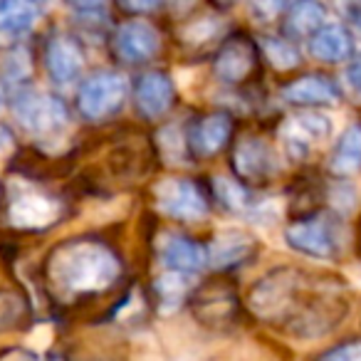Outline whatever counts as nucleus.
<instances>
[{
  "label": "nucleus",
  "mask_w": 361,
  "mask_h": 361,
  "mask_svg": "<svg viewBox=\"0 0 361 361\" xmlns=\"http://www.w3.org/2000/svg\"><path fill=\"white\" fill-rule=\"evenodd\" d=\"M310 52L322 62H344L354 55V40H351L349 30L341 25H324L319 32L310 37Z\"/></svg>",
  "instance_id": "14"
},
{
  "label": "nucleus",
  "mask_w": 361,
  "mask_h": 361,
  "mask_svg": "<svg viewBox=\"0 0 361 361\" xmlns=\"http://www.w3.org/2000/svg\"><path fill=\"white\" fill-rule=\"evenodd\" d=\"M255 243L245 233H223L213 240L211 250H208V262L213 267H231L243 262L252 252Z\"/></svg>",
  "instance_id": "17"
},
{
  "label": "nucleus",
  "mask_w": 361,
  "mask_h": 361,
  "mask_svg": "<svg viewBox=\"0 0 361 361\" xmlns=\"http://www.w3.org/2000/svg\"><path fill=\"white\" fill-rule=\"evenodd\" d=\"M40 18V8L23 0H8L0 3V30L6 32H25Z\"/></svg>",
  "instance_id": "21"
},
{
  "label": "nucleus",
  "mask_w": 361,
  "mask_h": 361,
  "mask_svg": "<svg viewBox=\"0 0 361 361\" xmlns=\"http://www.w3.org/2000/svg\"><path fill=\"white\" fill-rule=\"evenodd\" d=\"M188 287H191V280H188V275H183V272L161 275L159 280H156V292H159V297H161V310L173 312L176 307L183 302Z\"/></svg>",
  "instance_id": "22"
},
{
  "label": "nucleus",
  "mask_w": 361,
  "mask_h": 361,
  "mask_svg": "<svg viewBox=\"0 0 361 361\" xmlns=\"http://www.w3.org/2000/svg\"><path fill=\"white\" fill-rule=\"evenodd\" d=\"M20 314H23L20 300H18L16 295H11V292H3V295H0V329L13 326L20 319Z\"/></svg>",
  "instance_id": "25"
},
{
  "label": "nucleus",
  "mask_w": 361,
  "mask_h": 361,
  "mask_svg": "<svg viewBox=\"0 0 361 361\" xmlns=\"http://www.w3.org/2000/svg\"><path fill=\"white\" fill-rule=\"evenodd\" d=\"M319 361H361V341H346L341 346H334Z\"/></svg>",
  "instance_id": "26"
},
{
  "label": "nucleus",
  "mask_w": 361,
  "mask_h": 361,
  "mask_svg": "<svg viewBox=\"0 0 361 361\" xmlns=\"http://www.w3.org/2000/svg\"><path fill=\"white\" fill-rule=\"evenodd\" d=\"M213 191H216L218 201L231 211H245L250 206V193L238 183V180L228 178V176H216L213 180Z\"/></svg>",
  "instance_id": "24"
},
{
  "label": "nucleus",
  "mask_w": 361,
  "mask_h": 361,
  "mask_svg": "<svg viewBox=\"0 0 361 361\" xmlns=\"http://www.w3.org/2000/svg\"><path fill=\"white\" fill-rule=\"evenodd\" d=\"M346 85L351 87L356 97H361V57L346 67Z\"/></svg>",
  "instance_id": "27"
},
{
  "label": "nucleus",
  "mask_w": 361,
  "mask_h": 361,
  "mask_svg": "<svg viewBox=\"0 0 361 361\" xmlns=\"http://www.w3.org/2000/svg\"><path fill=\"white\" fill-rule=\"evenodd\" d=\"M154 196L159 211L178 221H198L208 213L201 188L186 178H164L154 188Z\"/></svg>",
  "instance_id": "5"
},
{
  "label": "nucleus",
  "mask_w": 361,
  "mask_h": 361,
  "mask_svg": "<svg viewBox=\"0 0 361 361\" xmlns=\"http://www.w3.org/2000/svg\"><path fill=\"white\" fill-rule=\"evenodd\" d=\"M297 290L295 270H275L265 275L250 292V310L260 317H280L290 307Z\"/></svg>",
  "instance_id": "6"
},
{
  "label": "nucleus",
  "mask_w": 361,
  "mask_h": 361,
  "mask_svg": "<svg viewBox=\"0 0 361 361\" xmlns=\"http://www.w3.org/2000/svg\"><path fill=\"white\" fill-rule=\"evenodd\" d=\"M282 97L292 104H305V106H324L336 104L339 102V87L322 75H307L295 80L282 90Z\"/></svg>",
  "instance_id": "13"
},
{
  "label": "nucleus",
  "mask_w": 361,
  "mask_h": 361,
  "mask_svg": "<svg viewBox=\"0 0 361 361\" xmlns=\"http://www.w3.org/2000/svg\"><path fill=\"white\" fill-rule=\"evenodd\" d=\"M159 255L166 267L173 272H198L208 265V250L198 243L176 233H164L159 238Z\"/></svg>",
  "instance_id": "10"
},
{
  "label": "nucleus",
  "mask_w": 361,
  "mask_h": 361,
  "mask_svg": "<svg viewBox=\"0 0 361 361\" xmlns=\"http://www.w3.org/2000/svg\"><path fill=\"white\" fill-rule=\"evenodd\" d=\"M285 240L292 250L317 260H331L344 247V228L334 218L317 216L310 221H300L285 231Z\"/></svg>",
  "instance_id": "2"
},
{
  "label": "nucleus",
  "mask_w": 361,
  "mask_h": 361,
  "mask_svg": "<svg viewBox=\"0 0 361 361\" xmlns=\"http://www.w3.org/2000/svg\"><path fill=\"white\" fill-rule=\"evenodd\" d=\"M45 62H47V72L57 85H70L80 77L82 65H85V57L82 50L72 37L67 35H55L47 45L45 52Z\"/></svg>",
  "instance_id": "11"
},
{
  "label": "nucleus",
  "mask_w": 361,
  "mask_h": 361,
  "mask_svg": "<svg viewBox=\"0 0 361 361\" xmlns=\"http://www.w3.org/2000/svg\"><path fill=\"white\" fill-rule=\"evenodd\" d=\"M280 169L277 154L262 139H245L235 149V171L243 178H267Z\"/></svg>",
  "instance_id": "12"
},
{
  "label": "nucleus",
  "mask_w": 361,
  "mask_h": 361,
  "mask_svg": "<svg viewBox=\"0 0 361 361\" xmlns=\"http://www.w3.org/2000/svg\"><path fill=\"white\" fill-rule=\"evenodd\" d=\"M47 275L52 287L67 297L99 292L119 277V260L102 243L70 240L52 252Z\"/></svg>",
  "instance_id": "1"
},
{
  "label": "nucleus",
  "mask_w": 361,
  "mask_h": 361,
  "mask_svg": "<svg viewBox=\"0 0 361 361\" xmlns=\"http://www.w3.org/2000/svg\"><path fill=\"white\" fill-rule=\"evenodd\" d=\"M231 119L226 114H213L201 119V124L193 129V146H196L198 154L211 156L216 151H221L226 146L228 136H231Z\"/></svg>",
  "instance_id": "18"
},
{
  "label": "nucleus",
  "mask_w": 361,
  "mask_h": 361,
  "mask_svg": "<svg viewBox=\"0 0 361 361\" xmlns=\"http://www.w3.org/2000/svg\"><path fill=\"white\" fill-rule=\"evenodd\" d=\"M252 65H255V47L247 40L238 37L223 45V50L216 57V75L223 82H240L250 75Z\"/></svg>",
  "instance_id": "15"
},
{
  "label": "nucleus",
  "mask_w": 361,
  "mask_h": 361,
  "mask_svg": "<svg viewBox=\"0 0 361 361\" xmlns=\"http://www.w3.org/2000/svg\"><path fill=\"white\" fill-rule=\"evenodd\" d=\"M262 52L270 60L272 67L277 70H290L300 62V52L292 45L290 40H282V37H262Z\"/></svg>",
  "instance_id": "23"
},
{
  "label": "nucleus",
  "mask_w": 361,
  "mask_h": 361,
  "mask_svg": "<svg viewBox=\"0 0 361 361\" xmlns=\"http://www.w3.org/2000/svg\"><path fill=\"white\" fill-rule=\"evenodd\" d=\"M326 11L319 3H297L287 16V32L295 37L314 35L324 27Z\"/></svg>",
  "instance_id": "20"
},
{
  "label": "nucleus",
  "mask_w": 361,
  "mask_h": 361,
  "mask_svg": "<svg viewBox=\"0 0 361 361\" xmlns=\"http://www.w3.org/2000/svg\"><path fill=\"white\" fill-rule=\"evenodd\" d=\"M16 114L20 124L35 136H55L67 126V106L60 97L27 90L16 97Z\"/></svg>",
  "instance_id": "3"
},
{
  "label": "nucleus",
  "mask_w": 361,
  "mask_h": 361,
  "mask_svg": "<svg viewBox=\"0 0 361 361\" xmlns=\"http://www.w3.org/2000/svg\"><path fill=\"white\" fill-rule=\"evenodd\" d=\"M329 134H331V121L322 114H314V111L290 116L280 129L282 144H285L287 154L295 156V159L307 156V151H310L317 141L326 139Z\"/></svg>",
  "instance_id": "8"
},
{
  "label": "nucleus",
  "mask_w": 361,
  "mask_h": 361,
  "mask_svg": "<svg viewBox=\"0 0 361 361\" xmlns=\"http://www.w3.org/2000/svg\"><path fill=\"white\" fill-rule=\"evenodd\" d=\"M331 171L339 176L361 171V124H351L336 141V149L331 154Z\"/></svg>",
  "instance_id": "19"
},
{
  "label": "nucleus",
  "mask_w": 361,
  "mask_h": 361,
  "mask_svg": "<svg viewBox=\"0 0 361 361\" xmlns=\"http://www.w3.org/2000/svg\"><path fill=\"white\" fill-rule=\"evenodd\" d=\"M173 102V85L161 72H149L136 85V106L146 116H161Z\"/></svg>",
  "instance_id": "16"
},
{
  "label": "nucleus",
  "mask_w": 361,
  "mask_h": 361,
  "mask_svg": "<svg viewBox=\"0 0 361 361\" xmlns=\"http://www.w3.org/2000/svg\"><path fill=\"white\" fill-rule=\"evenodd\" d=\"M6 361H45L40 356H30V354H11ZM50 361H60V359H50Z\"/></svg>",
  "instance_id": "29"
},
{
  "label": "nucleus",
  "mask_w": 361,
  "mask_h": 361,
  "mask_svg": "<svg viewBox=\"0 0 361 361\" xmlns=\"http://www.w3.org/2000/svg\"><path fill=\"white\" fill-rule=\"evenodd\" d=\"M346 18H349V25L361 35V6L346 8Z\"/></svg>",
  "instance_id": "28"
},
{
  "label": "nucleus",
  "mask_w": 361,
  "mask_h": 361,
  "mask_svg": "<svg viewBox=\"0 0 361 361\" xmlns=\"http://www.w3.org/2000/svg\"><path fill=\"white\" fill-rule=\"evenodd\" d=\"M60 213V206L50 196L40 193L27 183H13L11 223L18 228H45Z\"/></svg>",
  "instance_id": "7"
},
{
  "label": "nucleus",
  "mask_w": 361,
  "mask_h": 361,
  "mask_svg": "<svg viewBox=\"0 0 361 361\" xmlns=\"http://www.w3.org/2000/svg\"><path fill=\"white\" fill-rule=\"evenodd\" d=\"M159 32L146 20H129L116 30L114 50L126 62H146L159 52Z\"/></svg>",
  "instance_id": "9"
},
{
  "label": "nucleus",
  "mask_w": 361,
  "mask_h": 361,
  "mask_svg": "<svg viewBox=\"0 0 361 361\" xmlns=\"http://www.w3.org/2000/svg\"><path fill=\"white\" fill-rule=\"evenodd\" d=\"M126 94H129L126 77L114 70H102L82 85L77 104L82 114L90 119H106L124 106Z\"/></svg>",
  "instance_id": "4"
},
{
  "label": "nucleus",
  "mask_w": 361,
  "mask_h": 361,
  "mask_svg": "<svg viewBox=\"0 0 361 361\" xmlns=\"http://www.w3.org/2000/svg\"><path fill=\"white\" fill-rule=\"evenodd\" d=\"M0 104H3V94H0Z\"/></svg>",
  "instance_id": "30"
}]
</instances>
